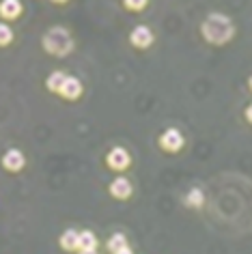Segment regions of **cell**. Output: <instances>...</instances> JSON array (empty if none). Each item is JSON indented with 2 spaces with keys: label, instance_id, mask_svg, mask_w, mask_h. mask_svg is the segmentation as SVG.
Returning a JSON list of instances; mask_svg holds the SVG:
<instances>
[{
  "label": "cell",
  "instance_id": "cell-1",
  "mask_svg": "<svg viewBox=\"0 0 252 254\" xmlns=\"http://www.w3.org/2000/svg\"><path fill=\"white\" fill-rule=\"evenodd\" d=\"M200 35H203V39L209 43V46H226L233 37H235V26H233L231 17L224 15V13H218V11H213L203 20L200 24Z\"/></svg>",
  "mask_w": 252,
  "mask_h": 254
},
{
  "label": "cell",
  "instance_id": "cell-2",
  "mask_svg": "<svg viewBox=\"0 0 252 254\" xmlns=\"http://www.w3.org/2000/svg\"><path fill=\"white\" fill-rule=\"evenodd\" d=\"M41 46H43V50H46L48 54L59 56V59H63V56L73 52V39H71V35H69V30L63 28V26L50 28L48 33L43 35Z\"/></svg>",
  "mask_w": 252,
  "mask_h": 254
},
{
  "label": "cell",
  "instance_id": "cell-3",
  "mask_svg": "<svg viewBox=\"0 0 252 254\" xmlns=\"http://www.w3.org/2000/svg\"><path fill=\"white\" fill-rule=\"evenodd\" d=\"M160 149L166 151V153H179L181 149H184L186 144V138L181 134L179 129H175V127H168L166 131H162L160 134Z\"/></svg>",
  "mask_w": 252,
  "mask_h": 254
},
{
  "label": "cell",
  "instance_id": "cell-4",
  "mask_svg": "<svg viewBox=\"0 0 252 254\" xmlns=\"http://www.w3.org/2000/svg\"><path fill=\"white\" fill-rule=\"evenodd\" d=\"M106 164H108V168L115 170V173H123V170L129 168L131 155L123 147H115V149L108 151V155H106Z\"/></svg>",
  "mask_w": 252,
  "mask_h": 254
},
{
  "label": "cell",
  "instance_id": "cell-5",
  "mask_svg": "<svg viewBox=\"0 0 252 254\" xmlns=\"http://www.w3.org/2000/svg\"><path fill=\"white\" fill-rule=\"evenodd\" d=\"M153 39H155L153 30H151L149 26H144V24H138V26L129 33V43L138 50H147L151 43H153Z\"/></svg>",
  "mask_w": 252,
  "mask_h": 254
},
{
  "label": "cell",
  "instance_id": "cell-6",
  "mask_svg": "<svg viewBox=\"0 0 252 254\" xmlns=\"http://www.w3.org/2000/svg\"><path fill=\"white\" fill-rule=\"evenodd\" d=\"M24 166H26V157H24L22 151L9 149L7 153L2 155V168L7 170V173H20Z\"/></svg>",
  "mask_w": 252,
  "mask_h": 254
},
{
  "label": "cell",
  "instance_id": "cell-7",
  "mask_svg": "<svg viewBox=\"0 0 252 254\" xmlns=\"http://www.w3.org/2000/svg\"><path fill=\"white\" fill-rule=\"evenodd\" d=\"M108 192H110V196H115V198L125 200V198H129V196H131L134 188H131L129 179H125V177H117V179L108 186Z\"/></svg>",
  "mask_w": 252,
  "mask_h": 254
},
{
  "label": "cell",
  "instance_id": "cell-8",
  "mask_svg": "<svg viewBox=\"0 0 252 254\" xmlns=\"http://www.w3.org/2000/svg\"><path fill=\"white\" fill-rule=\"evenodd\" d=\"M59 95L67 101H75L82 95V82L75 78V75H67V80H65V84H63Z\"/></svg>",
  "mask_w": 252,
  "mask_h": 254
},
{
  "label": "cell",
  "instance_id": "cell-9",
  "mask_svg": "<svg viewBox=\"0 0 252 254\" xmlns=\"http://www.w3.org/2000/svg\"><path fill=\"white\" fill-rule=\"evenodd\" d=\"M22 15V2L20 0H0V17L2 20H17Z\"/></svg>",
  "mask_w": 252,
  "mask_h": 254
},
{
  "label": "cell",
  "instance_id": "cell-10",
  "mask_svg": "<svg viewBox=\"0 0 252 254\" xmlns=\"http://www.w3.org/2000/svg\"><path fill=\"white\" fill-rule=\"evenodd\" d=\"M61 248L67 252H78L80 250V233L73 231V228H67L65 233L61 235Z\"/></svg>",
  "mask_w": 252,
  "mask_h": 254
},
{
  "label": "cell",
  "instance_id": "cell-11",
  "mask_svg": "<svg viewBox=\"0 0 252 254\" xmlns=\"http://www.w3.org/2000/svg\"><path fill=\"white\" fill-rule=\"evenodd\" d=\"M65 80H67V73L65 71H52L48 75V80H46V88L50 93H61V88L63 84H65Z\"/></svg>",
  "mask_w": 252,
  "mask_h": 254
},
{
  "label": "cell",
  "instance_id": "cell-12",
  "mask_svg": "<svg viewBox=\"0 0 252 254\" xmlns=\"http://www.w3.org/2000/svg\"><path fill=\"white\" fill-rule=\"evenodd\" d=\"M205 202V192L200 188H192L190 192L186 194V205L192 207V209H200Z\"/></svg>",
  "mask_w": 252,
  "mask_h": 254
},
{
  "label": "cell",
  "instance_id": "cell-13",
  "mask_svg": "<svg viewBox=\"0 0 252 254\" xmlns=\"http://www.w3.org/2000/svg\"><path fill=\"white\" fill-rule=\"evenodd\" d=\"M106 248H108V252H119L123 250V248H127V237H125L123 233H115L112 237L108 239V244H106Z\"/></svg>",
  "mask_w": 252,
  "mask_h": 254
},
{
  "label": "cell",
  "instance_id": "cell-14",
  "mask_svg": "<svg viewBox=\"0 0 252 254\" xmlns=\"http://www.w3.org/2000/svg\"><path fill=\"white\" fill-rule=\"evenodd\" d=\"M80 250H97V237H95V233L80 231Z\"/></svg>",
  "mask_w": 252,
  "mask_h": 254
},
{
  "label": "cell",
  "instance_id": "cell-15",
  "mask_svg": "<svg viewBox=\"0 0 252 254\" xmlns=\"http://www.w3.org/2000/svg\"><path fill=\"white\" fill-rule=\"evenodd\" d=\"M13 41V30H11L9 24H0V48L9 46Z\"/></svg>",
  "mask_w": 252,
  "mask_h": 254
},
{
  "label": "cell",
  "instance_id": "cell-16",
  "mask_svg": "<svg viewBox=\"0 0 252 254\" xmlns=\"http://www.w3.org/2000/svg\"><path fill=\"white\" fill-rule=\"evenodd\" d=\"M123 4L129 11H142L149 4V0H123Z\"/></svg>",
  "mask_w": 252,
  "mask_h": 254
},
{
  "label": "cell",
  "instance_id": "cell-17",
  "mask_svg": "<svg viewBox=\"0 0 252 254\" xmlns=\"http://www.w3.org/2000/svg\"><path fill=\"white\" fill-rule=\"evenodd\" d=\"M244 117H246V121H248V123L252 125V104L246 108V112H244Z\"/></svg>",
  "mask_w": 252,
  "mask_h": 254
},
{
  "label": "cell",
  "instance_id": "cell-18",
  "mask_svg": "<svg viewBox=\"0 0 252 254\" xmlns=\"http://www.w3.org/2000/svg\"><path fill=\"white\" fill-rule=\"evenodd\" d=\"M115 254H134V252H131V248L127 246V248H123V250H119V252H115Z\"/></svg>",
  "mask_w": 252,
  "mask_h": 254
},
{
  "label": "cell",
  "instance_id": "cell-19",
  "mask_svg": "<svg viewBox=\"0 0 252 254\" xmlns=\"http://www.w3.org/2000/svg\"><path fill=\"white\" fill-rule=\"evenodd\" d=\"M78 254H97V250H80Z\"/></svg>",
  "mask_w": 252,
  "mask_h": 254
},
{
  "label": "cell",
  "instance_id": "cell-20",
  "mask_svg": "<svg viewBox=\"0 0 252 254\" xmlns=\"http://www.w3.org/2000/svg\"><path fill=\"white\" fill-rule=\"evenodd\" d=\"M52 2H56V4H65V2H69V0H52Z\"/></svg>",
  "mask_w": 252,
  "mask_h": 254
},
{
  "label": "cell",
  "instance_id": "cell-21",
  "mask_svg": "<svg viewBox=\"0 0 252 254\" xmlns=\"http://www.w3.org/2000/svg\"><path fill=\"white\" fill-rule=\"evenodd\" d=\"M248 88L252 91V73H250V78H248Z\"/></svg>",
  "mask_w": 252,
  "mask_h": 254
}]
</instances>
